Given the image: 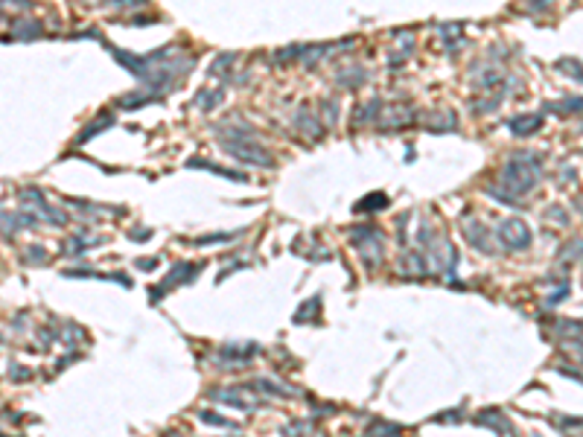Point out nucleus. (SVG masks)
Masks as SVG:
<instances>
[{"label": "nucleus", "instance_id": "obj_1", "mask_svg": "<svg viewBox=\"0 0 583 437\" xmlns=\"http://www.w3.org/2000/svg\"><path fill=\"white\" fill-rule=\"evenodd\" d=\"M536 178H539V164H536L534 158H525V155L510 158V161L505 164V169H502V175H499L502 187H505L510 195H525V193L536 184Z\"/></svg>", "mask_w": 583, "mask_h": 437}, {"label": "nucleus", "instance_id": "obj_3", "mask_svg": "<svg viewBox=\"0 0 583 437\" xmlns=\"http://www.w3.org/2000/svg\"><path fill=\"white\" fill-rule=\"evenodd\" d=\"M510 128H513V134H534V128H539V117H519V120H510Z\"/></svg>", "mask_w": 583, "mask_h": 437}, {"label": "nucleus", "instance_id": "obj_5", "mask_svg": "<svg viewBox=\"0 0 583 437\" xmlns=\"http://www.w3.org/2000/svg\"><path fill=\"white\" fill-rule=\"evenodd\" d=\"M201 420H204V423H213V426H222V429H236V423H231V420H225V417H213V414H201Z\"/></svg>", "mask_w": 583, "mask_h": 437}, {"label": "nucleus", "instance_id": "obj_4", "mask_svg": "<svg viewBox=\"0 0 583 437\" xmlns=\"http://www.w3.org/2000/svg\"><path fill=\"white\" fill-rule=\"evenodd\" d=\"M376 207H388V195L373 193V195H367V198L359 204V210H376Z\"/></svg>", "mask_w": 583, "mask_h": 437}, {"label": "nucleus", "instance_id": "obj_2", "mask_svg": "<svg viewBox=\"0 0 583 437\" xmlns=\"http://www.w3.org/2000/svg\"><path fill=\"white\" fill-rule=\"evenodd\" d=\"M499 239H502L510 251H522V248L531 245V233H528V227H525L519 218L502 221V224H499Z\"/></svg>", "mask_w": 583, "mask_h": 437}]
</instances>
